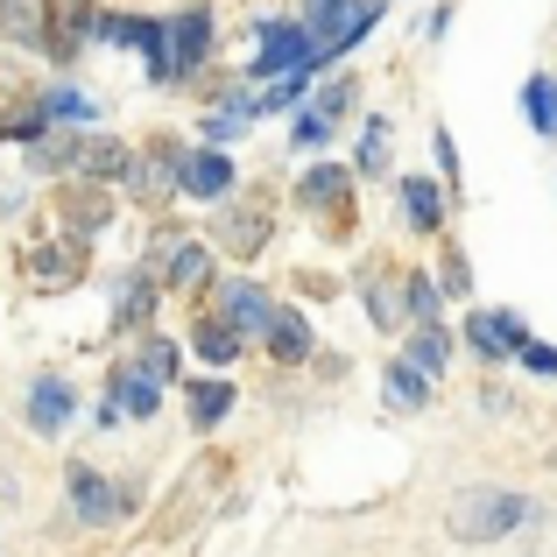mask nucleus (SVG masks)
I'll return each mask as SVG.
<instances>
[{
	"label": "nucleus",
	"instance_id": "nucleus-1",
	"mask_svg": "<svg viewBox=\"0 0 557 557\" xmlns=\"http://www.w3.org/2000/svg\"><path fill=\"white\" fill-rule=\"evenodd\" d=\"M530 516H536V502L516 494V487H466L459 502L445 508V530H451V544H502V536H516Z\"/></svg>",
	"mask_w": 557,
	"mask_h": 557
},
{
	"label": "nucleus",
	"instance_id": "nucleus-2",
	"mask_svg": "<svg viewBox=\"0 0 557 557\" xmlns=\"http://www.w3.org/2000/svg\"><path fill=\"white\" fill-rule=\"evenodd\" d=\"M325 42H318L311 22H261V57L247 71L255 78H289V71H318Z\"/></svg>",
	"mask_w": 557,
	"mask_h": 557
},
{
	"label": "nucleus",
	"instance_id": "nucleus-3",
	"mask_svg": "<svg viewBox=\"0 0 557 557\" xmlns=\"http://www.w3.org/2000/svg\"><path fill=\"white\" fill-rule=\"evenodd\" d=\"M205 50H212V14L205 8H184L177 22H163V64L149 71L156 85H184L190 71L205 64Z\"/></svg>",
	"mask_w": 557,
	"mask_h": 557
},
{
	"label": "nucleus",
	"instance_id": "nucleus-4",
	"mask_svg": "<svg viewBox=\"0 0 557 557\" xmlns=\"http://www.w3.org/2000/svg\"><path fill=\"white\" fill-rule=\"evenodd\" d=\"M99 36V0H50V36H42V50L57 57V64H78V50Z\"/></svg>",
	"mask_w": 557,
	"mask_h": 557
},
{
	"label": "nucleus",
	"instance_id": "nucleus-5",
	"mask_svg": "<svg viewBox=\"0 0 557 557\" xmlns=\"http://www.w3.org/2000/svg\"><path fill=\"white\" fill-rule=\"evenodd\" d=\"M22 417H28V431H36V437H57L71 417H78V395H71V381H64V374H36V381H28Z\"/></svg>",
	"mask_w": 557,
	"mask_h": 557
},
{
	"label": "nucleus",
	"instance_id": "nucleus-6",
	"mask_svg": "<svg viewBox=\"0 0 557 557\" xmlns=\"http://www.w3.org/2000/svg\"><path fill=\"white\" fill-rule=\"evenodd\" d=\"M466 339H473L480 360H508V354L530 346V318L522 311H473L466 318Z\"/></svg>",
	"mask_w": 557,
	"mask_h": 557
},
{
	"label": "nucleus",
	"instance_id": "nucleus-7",
	"mask_svg": "<svg viewBox=\"0 0 557 557\" xmlns=\"http://www.w3.org/2000/svg\"><path fill=\"white\" fill-rule=\"evenodd\" d=\"M78 269H85V240L71 233V240H50V247H28L22 255V275L36 289H71L78 283Z\"/></svg>",
	"mask_w": 557,
	"mask_h": 557
},
{
	"label": "nucleus",
	"instance_id": "nucleus-8",
	"mask_svg": "<svg viewBox=\"0 0 557 557\" xmlns=\"http://www.w3.org/2000/svg\"><path fill=\"white\" fill-rule=\"evenodd\" d=\"M219 318H226L233 332H247V339H269L275 325V304L261 283H219Z\"/></svg>",
	"mask_w": 557,
	"mask_h": 557
},
{
	"label": "nucleus",
	"instance_id": "nucleus-9",
	"mask_svg": "<svg viewBox=\"0 0 557 557\" xmlns=\"http://www.w3.org/2000/svg\"><path fill=\"white\" fill-rule=\"evenodd\" d=\"M121 502H127V494L113 487V480H99L92 466H71V508H78V522H85V530H107L113 516H127Z\"/></svg>",
	"mask_w": 557,
	"mask_h": 557
},
{
	"label": "nucleus",
	"instance_id": "nucleus-10",
	"mask_svg": "<svg viewBox=\"0 0 557 557\" xmlns=\"http://www.w3.org/2000/svg\"><path fill=\"white\" fill-rule=\"evenodd\" d=\"M156 261L170 269V289H205L212 283V247H198V240H184L177 226L156 240Z\"/></svg>",
	"mask_w": 557,
	"mask_h": 557
},
{
	"label": "nucleus",
	"instance_id": "nucleus-11",
	"mask_svg": "<svg viewBox=\"0 0 557 557\" xmlns=\"http://www.w3.org/2000/svg\"><path fill=\"white\" fill-rule=\"evenodd\" d=\"M78 177L85 184H135V149H121V141H78Z\"/></svg>",
	"mask_w": 557,
	"mask_h": 557
},
{
	"label": "nucleus",
	"instance_id": "nucleus-12",
	"mask_svg": "<svg viewBox=\"0 0 557 557\" xmlns=\"http://www.w3.org/2000/svg\"><path fill=\"white\" fill-rule=\"evenodd\" d=\"M184 190L190 198H233V156H219V141L212 149H190L184 156Z\"/></svg>",
	"mask_w": 557,
	"mask_h": 557
},
{
	"label": "nucleus",
	"instance_id": "nucleus-13",
	"mask_svg": "<svg viewBox=\"0 0 557 557\" xmlns=\"http://www.w3.org/2000/svg\"><path fill=\"white\" fill-rule=\"evenodd\" d=\"M381 395H388V409L417 417V409H431V374H423L417 360H388V374H381Z\"/></svg>",
	"mask_w": 557,
	"mask_h": 557
},
{
	"label": "nucleus",
	"instance_id": "nucleus-14",
	"mask_svg": "<svg viewBox=\"0 0 557 557\" xmlns=\"http://www.w3.org/2000/svg\"><path fill=\"white\" fill-rule=\"evenodd\" d=\"M346 190H354V170L346 163H318V170H304L297 205H311V212H332V205H339L346 212Z\"/></svg>",
	"mask_w": 557,
	"mask_h": 557
},
{
	"label": "nucleus",
	"instance_id": "nucleus-15",
	"mask_svg": "<svg viewBox=\"0 0 557 557\" xmlns=\"http://www.w3.org/2000/svg\"><path fill=\"white\" fill-rule=\"evenodd\" d=\"M113 403L127 409V417H156V409H163V381H156L149 368H113Z\"/></svg>",
	"mask_w": 557,
	"mask_h": 557
},
{
	"label": "nucleus",
	"instance_id": "nucleus-16",
	"mask_svg": "<svg viewBox=\"0 0 557 557\" xmlns=\"http://www.w3.org/2000/svg\"><path fill=\"white\" fill-rule=\"evenodd\" d=\"M261 346H269L283 368H304V360L318 354V346H311V325H304V311H289V304L275 311V325H269V339H261Z\"/></svg>",
	"mask_w": 557,
	"mask_h": 557
},
{
	"label": "nucleus",
	"instance_id": "nucleus-17",
	"mask_svg": "<svg viewBox=\"0 0 557 557\" xmlns=\"http://www.w3.org/2000/svg\"><path fill=\"white\" fill-rule=\"evenodd\" d=\"M156 297H163V283H156L149 269L121 275V283H113V325H141V318L156 311Z\"/></svg>",
	"mask_w": 557,
	"mask_h": 557
},
{
	"label": "nucleus",
	"instance_id": "nucleus-18",
	"mask_svg": "<svg viewBox=\"0 0 557 557\" xmlns=\"http://www.w3.org/2000/svg\"><path fill=\"white\" fill-rule=\"evenodd\" d=\"M0 36L8 42H42L50 36V0H0Z\"/></svg>",
	"mask_w": 557,
	"mask_h": 557
},
{
	"label": "nucleus",
	"instance_id": "nucleus-19",
	"mask_svg": "<svg viewBox=\"0 0 557 557\" xmlns=\"http://www.w3.org/2000/svg\"><path fill=\"white\" fill-rule=\"evenodd\" d=\"M226 247H233V255H255V247L261 240H269V205H261V198H247V205H226Z\"/></svg>",
	"mask_w": 557,
	"mask_h": 557
},
{
	"label": "nucleus",
	"instance_id": "nucleus-20",
	"mask_svg": "<svg viewBox=\"0 0 557 557\" xmlns=\"http://www.w3.org/2000/svg\"><path fill=\"white\" fill-rule=\"evenodd\" d=\"M190 346H198V360H212V368H233L240 346H247V332H233L226 318H205V325L190 332Z\"/></svg>",
	"mask_w": 557,
	"mask_h": 557
},
{
	"label": "nucleus",
	"instance_id": "nucleus-21",
	"mask_svg": "<svg viewBox=\"0 0 557 557\" xmlns=\"http://www.w3.org/2000/svg\"><path fill=\"white\" fill-rule=\"evenodd\" d=\"M522 113H530V127L544 141H557V71H536V78L522 85Z\"/></svg>",
	"mask_w": 557,
	"mask_h": 557
},
{
	"label": "nucleus",
	"instance_id": "nucleus-22",
	"mask_svg": "<svg viewBox=\"0 0 557 557\" xmlns=\"http://www.w3.org/2000/svg\"><path fill=\"white\" fill-rule=\"evenodd\" d=\"M403 360H417V368L437 381V374L451 368V339H445L437 325H409V346H403Z\"/></svg>",
	"mask_w": 557,
	"mask_h": 557
},
{
	"label": "nucleus",
	"instance_id": "nucleus-23",
	"mask_svg": "<svg viewBox=\"0 0 557 557\" xmlns=\"http://www.w3.org/2000/svg\"><path fill=\"white\" fill-rule=\"evenodd\" d=\"M403 212H409V226H417V233H437V226H445V205H437V184H423V177H403Z\"/></svg>",
	"mask_w": 557,
	"mask_h": 557
},
{
	"label": "nucleus",
	"instance_id": "nucleus-24",
	"mask_svg": "<svg viewBox=\"0 0 557 557\" xmlns=\"http://www.w3.org/2000/svg\"><path fill=\"white\" fill-rule=\"evenodd\" d=\"M226 409H233V381H198L190 388V431H219Z\"/></svg>",
	"mask_w": 557,
	"mask_h": 557
},
{
	"label": "nucleus",
	"instance_id": "nucleus-25",
	"mask_svg": "<svg viewBox=\"0 0 557 557\" xmlns=\"http://www.w3.org/2000/svg\"><path fill=\"white\" fill-rule=\"evenodd\" d=\"M28 170H36V177H50V170H78V141L57 135V127L36 135V141H28Z\"/></svg>",
	"mask_w": 557,
	"mask_h": 557
},
{
	"label": "nucleus",
	"instance_id": "nucleus-26",
	"mask_svg": "<svg viewBox=\"0 0 557 557\" xmlns=\"http://www.w3.org/2000/svg\"><path fill=\"white\" fill-rule=\"evenodd\" d=\"M360 177H395V170H388V113H368V135H360Z\"/></svg>",
	"mask_w": 557,
	"mask_h": 557
},
{
	"label": "nucleus",
	"instance_id": "nucleus-27",
	"mask_svg": "<svg viewBox=\"0 0 557 557\" xmlns=\"http://www.w3.org/2000/svg\"><path fill=\"white\" fill-rule=\"evenodd\" d=\"M403 311L417 318V325H437V297H445V283H431V275H403Z\"/></svg>",
	"mask_w": 557,
	"mask_h": 557
},
{
	"label": "nucleus",
	"instance_id": "nucleus-28",
	"mask_svg": "<svg viewBox=\"0 0 557 557\" xmlns=\"http://www.w3.org/2000/svg\"><path fill=\"white\" fill-rule=\"evenodd\" d=\"M42 113H50L57 127H85V121H92V99L64 85V92H42Z\"/></svg>",
	"mask_w": 557,
	"mask_h": 557
},
{
	"label": "nucleus",
	"instance_id": "nucleus-29",
	"mask_svg": "<svg viewBox=\"0 0 557 557\" xmlns=\"http://www.w3.org/2000/svg\"><path fill=\"white\" fill-rule=\"evenodd\" d=\"M360 297H368V311H374V325H381V332H388L395 318H409V311H403V297H395L381 275H368V283H360Z\"/></svg>",
	"mask_w": 557,
	"mask_h": 557
},
{
	"label": "nucleus",
	"instance_id": "nucleus-30",
	"mask_svg": "<svg viewBox=\"0 0 557 557\" xmlns=\"http://www.w3.org/2000/svg\"><path fill=\"white\" fill-rule=\"evenodd\" d=\"M141 368H149L156 381H177V368H184L177 339H149V346H141Z\"/></svg>",
	"mask_w": 557,
	"mask_h": 557
},
{
	"label": "nucleus",
	"instance_id": "nucleus-31",
	"mask_svg": "<svg viewBox=\"0 0 557 557\" xmlns=\"http://www.w3.org/2000/svg\"><path fill=\"white\" fill-rule=\"evenodd\" d=\"M332 127H339V121H332V113H318V107H304V121H297V141H304V149H318V141H325V135H332Z\"/></svg>",
	"mask_w": 557,
	"mask_h": 557
},
{
	"label": "nucleus",
	"instance_id": "nucleus-32",
	"mask_svg": "<svg viewBox=\"0 0 557 557\" xmlns=\"http://www.w3.org/2000/svg\"><path fill=\"white\" fill-rule=\"evenodd\" d=\"M437 283H445L451 297H466V289H473V269H466V255H459V247L445 255V275H437Z\"/></svg>",
	"mask_w": 557,
	"mask_h": 557
},
{
	"label": "nucleus",
	"instance_id": "nucleus-33",
	"mask_svg": "<svg viewBox=\"0 0 557 557\" xmlns=\"http://www.w3.org/2000/svg\"><path fill=\"white\" fill-rule=\"evenodd\" d=\"M431 149H437V170H445V177H451V190H459V141H451L445 127H437V135H431Z\"/></svg>",
	"mask_w": 557,
	"mask_h": 557
},
{
	"label": "nucleus",
	"instance_id": "nucleus-34",
	"mask_svg": "<svg viewBox=\"0 0 557 557\" xmlns=\"http://www.w3.org/2000/svg\"><path fill=\"white\" fill-rule=\"evenodd\" d=\"M346 107H354V78H339V85H325V92H318V113H332V121H339Z\"/></svg>",
	"mask_w": 557,
	"mask_h": 557
},
{
	"label": "nucleus",
	"instance_id": "nucleus-35",
	"mask_svg": "<svg viewBox=\"0 0 557 557\" xmlns=\"http://www.w3.org/2000/svg\"><path fill=\"white\" fill-rule=\"evenodd\" d=\"M522 368H530V374H557V346H522Z\"/></svg>",
	"mask_w": 557,
	"mask_h": 557
}]
</instances>
